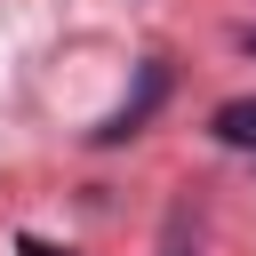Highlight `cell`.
I'll return each mask as SVG.
<instances>
[{
    "instance_id": "obj_1",
    "label": "cell",
    "mask_w": 256,
    "mask_h": 256,
    "mask_svg": "<svg viewBox=\"0 0 256 256\" xmlns=\"http://www.w3.org/2000/svg\"><path fill=\"white\" fill-rule=\"evenodd\" d=\"M160 88H168V72H160V64H144V88H136V104H120V112L96 128V144H120V136H136V128H144V112L160 104Z\"/></svg>"
},
{
    "instance_id": "obj_2",
    "label": "cell",
    "mask_w": 256,
    "mask_h": 256,
    "mask_svg": "<svg viewBox=\"0 0 256 256\" xmlns=\"http://www.w3.org/2000/svg\"><path fill=\"white\" fill-rule=\"evenodd\" d=\"M216 144H232V152H256V96H232V104H216Z\"/></svg>"
},
{
    "instance_id": "obj_4",
    "label": "cell",
    "mask_w": 256,
    "mask_h": 256,
    "mask_svg": "<svg viewBox=\"0 0 256 256\" xmlns=\"http://www.w3.org/2000/svg\"><path fill=\"white\" fill-rule=\"evenodd\" d=\"M240 48H248V56H256V24H248V32H240Z\"/></svg>"
},
{
    "instance_id": "obj_3",
    "label": "cell",
    "mask_w": 256,
    "mask_h": 256,
    "mask_svg": "<svg viewBox=\"0 0 256 256\" xmlns=\"http://www.w3.org/2000/svg\"><path fill=\"white\" fill-rule=\"evenodd\" d=\"M24 256H64V248H48V240H24Z\"/></svg>"
}]
</instances>
